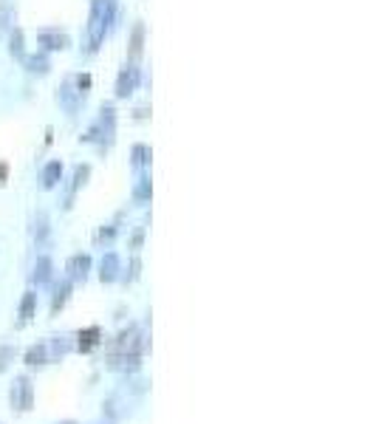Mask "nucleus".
I'll return each instance as SVG.
<instances>
[{"mask_svg": "<svg viewBox=\"0 0 376 424\" xmlns=\"http://www.w3.org/2000/svg\"><path fill=\"white\" fill-rule=\"evenodd\" d=\"M46 362V345H34L26 354V365H43Z\"/></svg>", "mask_w": 376, "mask_h": 424, "instance_id": "7ed1b4c3", "label": "nucleus"}, {"mask_svg": "<svg viewBox=\"0 0 376 424\" xmlns=\"http://www.w3.org/2000/svg\"><path fill=\"white\" fill-rule=\"evenodd\" d=\"M63 424H74V421H63Z\"/></svg>", "mask_w": 376, "mask_h": 424, "instance_id": "423d86ee", "label": "nucleus"}, {"mask_svg": "<svg viewBox=\"0 0 376 424\" xmlns=\"http://www.w3.org/2000/svg\"><path fill=\"white\" fill-rule=\"evenodd\" d=\"M99 343V328H85V331H79V351H94Z\"/></svg>", "mask_w": 376, "mask_h": 424, "instance_id": "f03ea898", "label": "nucleus"}, {"mask_svg": "<svg viewBox=\"0 0 376 424\" xmlns=\"http://www.w3.org/2000/svg\"><path fill=\"white\" fill-rule=\"evenodd\" d=\"M15 357V348L12 345H6V348H0V373H3L6 368H9V359Z\"/></svg>", "mask_w": 376, "mask_h": 424, "instance_id": "20e7f679", "label": "nucleus"}, {"mask_svg": "<svg viewBox=\"0 0 376 424\" xmlns=\"http://www.w3.org/2000/svg\"><path fill=\"white\" fill-rule=\"evenodd\" d=\"M34 405V385H31V379L28 376H17V382L12 385V407L26 413L31 410Z\"/></svg>", "mask_w": 376, "mask_h": 424, "instance_id": "f257e3e1", "label": "nucleus"}, {"mask_svg": "<svg viewBox=\"0 0 376 424\" xmlns=\"http://www.w3.org/2000/svg\"><path fill=\"white\" fill-rule=\"evenodd\" d=\"M31 311H34V297L28 294L26 300H23V320H28V317H31Z\"/></svg>", "mask_w": 376, "mask_h": 424, "instance_id": "39448f33", "label": "nucleus"}]
</instances>
